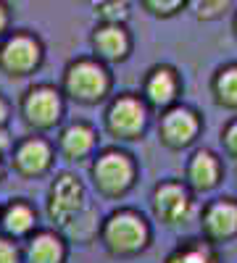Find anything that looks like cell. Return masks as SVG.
<instances>
[{
    "mask_svg": "<svg viewBox=\"0 0 237 263\" xmlns=\"http://www.w3.org/2000/svg\"><path fill=\"white\" fill-rule=\"evenodd\" d=\"M150 205H153V216L161 224L177 227L185 224L195 211V195L182 179H163L150 195Z\"/></svg>",
    "mask_w": 237,
    "mask_h": 263,
    "instance_id": "obj_2",
    "label": "cell"
},
{
    "mask_svg": "<svg viewBox=\"0 0 237 263\" xmlns=\"http://www.w3.org/2000/svg\"><path fill=\"white\" fill-rule=\"evenodd\" d=\"M8 142H6V135H3V132H0V147H6Z\"/></svg>",
    "mask_w": 237,
    "mask_h": 263,
    "instance_id": "obj_28",
    "label": "cell"
},
{
    "mask_svg": "<svg viewBox=\"0 0 237 263\" xmlns=\"http://www.w3.org/2000/svg\"><path fill=\"white\" fill-rule=\"evenodd\" d=\"M198 8V18L200 21H213V18H222L224 11L229 8L227 0H213V3H208V0H203V3L195 6Z\"/></svg>",
    "mask_w": 237,
    "mask_h": 263,
    "instance_id": "obj_23",
    "label": "cell"
},
{
    "mask_svg": "<svg viewBox=\"0 0 237 263\" xmlns=\"http://www.w3.org/2000/svg\"><path fill=\"white\" fill-rule=\"evenodd\" d=\"M95 11H98V16L103 18V24H124L126 21V16H129V6L126 3H100V6H95Z\"/></svg>",
    "mask_w": 237,
    "mask_h": 263,
    "instance_id": "obj_20",
    "label": "cell"
},
{
    "mask_svg": "<svg viewBox=\"0 0 237 263\" xmlns=\"http://www.w3.org/2000/svg\"><path fill=\"white\" fill-rule=\"evenodd\" d=\"M82 200H84V190L79 179L71 177V174H61L50 190V216L58 224H69L71 216L79 213Z\"/></svg>",
    "mask_w": 237,
    "mask_h": 263,
    "instance_id": "obj_10",
    "label": "cell"
},
{
    "mask_svg": "<svg viewBox=\"0 0 237 263\" xmlns=\"http://www.w3.org/2000/svg\"><path fill=\"white\" fill-rule=\"evenodd\" d=\"M203 132V116L192 105L177 103L166 108L158 119V137L169 150H185L200 137Z\"/></svg>",
    "mask_w": 237,
    "mask_h": 263,
    "instance_id": "obj_3",
    "label": "cell"
},
{
    "mask_svg": "<svg viewBox=\"0 0 237 263\" xmlns=\"http://www.w3.org/2000/svg\"><path fill=\"white\" fill-rule=\"evenodd\" d=\"M95 50L105 61H124L132 50V37L124 29V24H100L95 29Z\"/></svg>",
    "mask_w": 237,
    "mask_h": 263,
    "instance_id": "obj_13",
    "label": "cell"
},
{
    "mask_svg": "<svg viewBox=\"0 0 237 263\" xmlns=\"http://www.w3.org/2000/svg\"><path fill=\"white\" fill-rule=\"evenodd\" d=\"M200 232L213 248L237 239V197L219 195L208 200L200 211Z\"/></svg>",
    "mask_w": 237,
    "mask_h": 263,
    "instance_id": "obj_6",
    "label": "cell"
},
{
    "mask_svg": "<svg viewBox=\"0 0 237 263\" xmlns=\"http://www.w3.org/2000/svg\"><path fill=\"white\" fill-rule=\"evenodd\" d=\"M0 63H3V69H8L11 74H27L32 71L34 66L40 63V45L37 40L32 37H11L3 50H0Z\"/></svg>",
    "mask_w": 237,
    "mask_h": 263,
    "instance_id": "obj_11",
    "label": "cell"
},
{
    "mask_svg": "<svg viewBox=\"0 0 237 263\" xmlns=\"http://www.w3.org/2000/svg\"><path fill=\"white\" fill-rule=\"evenodd\" d=\"M3 27H6V11H3V6H0V32H3Z\"/></svg>",
    "mask_w": 237,
    "mask_h": 263,
    "instance_id": "obj_25",
    "label": "cell"
},
{
    "mask_svg": "<svg viewBox=\"0 0 237 263\" xmlns=\"http://www.w3.org/2000/svg\"><path fill=\"white\" fill-rule=\"evenodd\" d=\"M213 103L227 111H237V61L219 66L211 77Z\"/></svg>",
    "mask_w": 237,
    "mask_h": 263,
    "instance_id": "obj_14",
    "label": "cell"
},
{
    "mask_svg": "<svg viewBox=\"0 0 237 263\" xmlns=\"http://www.w3.org/2000/svg\"><path fill=\"white\" fill-rule=\"evenodd\" d=\"M179 92H182V77L174 66L169 63H158L148 71L145 77V84H142V100L145 105H153L163 114L166 108L177 105L179 100Z\"/></svg>",
    "mask_w": 237,
    "mask_h": 263,
    "instance_id": "obj_9",
    "label": "cell"
},
{
    "mask_svg": "<svg viewBox=\"0 0 237 263\" xmlns=\"http://www.w3.org/2000/svg\"><path fill=\"white\" fill-rule=\"evenodd\" d=\"M219 142H222V147H224L227 156L237 161V116H234V119H229V121L222 126Z\"/></svg>",
    "mask_w": 237,
    "mask_h": 263,
    "instance_id": "obj_22",
    "label": "cell"
},
{
    "mask_svg": "<svg viewBox=\"0 0 237 263\" xmlns=\"http://www.w3.org/2000/svg\"><path fill=\"white\" fill-rule=\"evenodd\" d=\"M3 121H6V103L0 100V124H3Z\"/></svg>",
    "mask_w": 237,
    "mask_h": 263,
    "instance_id": "obj_26",
    "label": "cell"
},
{
    "mask_svg": "<svg viewBox=\"0 0 237 263\" xmlns=\"http://www.w3.org/2000/svg\"><path fill=\"white\" fill-rule=\"evenodd\" d=\"M135 174H137V166H135L132 156L124 150H105L93 163V179H95L98 190L108 197L124 195L135 184Z\"/></svg>",
    "mask_w": 237,
    "mask_h": 263,
    "instance_id": "obj_4",
    "label": "cell"
},
{
    "mask_svg": "<svg viewBox=\"0 0 237 263\" xmlns=\"http://www.w3.org/2000/svg\"><path fill=\"white\" fill-rule=\"evenodd\" d=\"M185 0H145L142 3V8H148L153 16H163V18H169V16H177L179 11H185Z\"/></svg>",
    "mask_w": 237,
    "mask_h": 263,
    "instance_id": "obj_21",
    "label": "cell"
},
{
    "mask_svg": "<svg viewBox=\"0 0 237 263\" xmlns=\"http://www.w3.org/2000/svg\"><path fill=\"white\" fill-rule=\"evenodd\" d=\"M16 258H19L16 248L8 242V239L0 237V263H16Z\"/></svg>",
    "mask_w": 237,
    "mask_h": 263,
    "instance_id": "obj_24",
    "label": "cell"
},
{
    "mask_svg": "<svg viewBox=\"0 0 237 263\" xmlns=\"http://www.w3.org/2000/svg\"><path fill=\"white\" fill-rule=\"evenodd\" d=\"M111 87V74L98 61H77L66 71V92L82 103H98Z\"/></svg>",
    "mask_w": 237,
    "mask_h": 263,
    "instance_id": "obj_7",
    "label": "cell"
},
{
    "mask_svg": "<svg viewBox=\"0 0 237 263\" xmlns=\"http://www.w3.org/2000/svg\"><path fill=\"white\" fill-rule=\"evenodd\" d=\"M16 166L24 174H42L50 166V147L42 140H29L19 147L16 153Z\"/></svg>",
    "mask_w": 237,
    "mask_h": 263,
    "instance_id": "obj_17",
    "label": "cell"
},
{
    "mask_svg": "<svg viewBox=\"0 0 237 263\" xmlns=\"http://www.w3.org/2000/svg\"><path fill=\"white\" fill-rule=\"evenodd\" d=\"M224 179V163L211 147H198L190 153L185 166V184L192 190V195H203L216 190Z\"/></svg>",
    "mask_w": 237,
    "mask_h": 263,
    "instance_id": "obj_8",
    "label": "cell"
},
{
    "mask_svg": "<svg viewBox=\"0 0 237 263\" xmlns=\"http://www.w3.org/2000/svg\"><path fill=\"white\" fill-rule=\"evenodd\" d=\"M232 32H234V37H237V11H234V16H232Z\"/></svg>",
    "mask_w": 237,
    "mask_h": 263,
    "instance_id": "obj_27",
    "label": "cell"
},
{
    "mask_svg": "<svg viewBox=\"0 0 237 263\" xmlns=\"http://www.w3.org/2000/svg\"><path fill=\"white\" fill-rule=\"evenodd\" d=\"M32 224H34V213H32L24 203L8 205V211H6V216H3V227H6L11 234H24V232L32 229Z\"/></svg>",
    "mask_w": 237,
    "mask_h": 263,
    "instance_id": "obj_19",
    "label": "cell"
},
{
    "mask_svg": "<svg viewBox=\"0 0 237 263\" xmlns=\"http://www.w3.org/2000/svg\"><path fill=\"white\" fill-rule=\"evenodd\" d=\"M63 260V242L53 234H40L29 245V263H61Z\"/></svg>",
    "mask_w": 237,
    "mask_h": 263,
    "instance_id": "obj_18",
    "label": "cell"
},
{
    "mask_svg": "<svg viewBox=\"0 0 237 263\" xmlns=\"http://www.w3.org/2000/svg\"><path fill=\"white\" fill-rule=\"evenodd\" d=\"M105 126L119 140H140L148 126V105L137 95H119L105 111Z\"/></svg>",
    "mask_w": 237,
    "mask_h": 263,
    "instance_id": "obj_5",
    "label": "cell"
},
{
    "mask_svg": "<svg viewBox=\"0 0 237 263\" xmlns=\"http://www.w3.org/2000/svg\"><path fill=\"white\" fill-rule=\"evenodd\" d=\"M95 140H98L95 129L90 124H82L79 121V124H71V126L63 129V135H61V150L66 153L69 158L79 161V158H84V156H90V153H93Z\"/></svg>",
    "mask_w": 237,
    "mask_h": 263,
    "instance_id": "obj_15",
    "label": "cell"
},
{
    "mask_svg": "<svg viewBox=\"0 0 237 263\" xmlns=\"http://www.w3.org/2000/svg\"><path fill=\"white\" fill-rule=\"evenodd\" d=\"M103 242L114 255H137L150 245L148 218L132 208H124L108 216L103 224Z\"/></svg>",
    "mask_w": 237,
    "mask_h": 263,
    "instance_id": "obj_1",
    "label": "cell"
},
{
    "mask_svg": "<svg viewBox=\"0 0 237 263\" xmlns=\"http://www.w3.org/2000/svg\"><path fill=\"white\" fill-rule=\"evenodd\" d=\"M219 253L211 242L200 237H190V239H182V242L169 253L166 263H219Z\"/></svg>",
    "mask_w": 237,
    "mask_h": 263,
    "instance_id": "obj_16",
    "label": "cell"
},
{
    "mask_svg": "<svg viewBox=\"0 0 237 263\" xmlns=\"http://www.w3.org/2000/svg\"><path fill=\"white\" fill-rule=\"evenodd\" d=\"M24 114L34 126H50L61 116V98L50 87H37L24 100Z\"/></svg>",
    "mask_w": 237,
    "mask_h": 263,
    "instance_id": "obj_12",
    "label": "cell"
}]
</instances>
